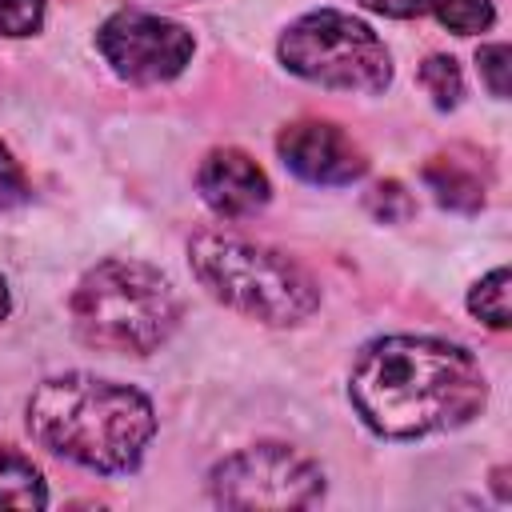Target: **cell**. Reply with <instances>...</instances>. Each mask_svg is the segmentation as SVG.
Returning a JSON list of instances; mask_svg holds the SVG:
<instances>
[{
  "mask_svg": "<svg viewBox=\"0 0 512 512\" xmlns=\"http://www.w3.org/2000/svg\"><path fill=\"white\" fill-rule=\"evenodd\" d=\"M424 184L444 208H456V212H476L484 204V188H488L484 164L468 148H452V152L432 156L424 164Z\"/></svg>",
  "mask_w": 512,
  "mask_h": 512,
  "instance_id": "obj_10",
  "label": "cell"
},
{
  "mask_svg": "<svg viewBox=\"0 0 512 512\" xmlns=\"http://www.w3.org/2000/svg\"><path fill=\"white\" fill-rule=\"evenodd\" d=\"M192 276L232 312L264 324H300L316 312V280L284 252L232 232H200L188 244Z\"/></svg>",
  "mask_w": 512,
  "mask_h": 512,
  "instance_id": "obj_4",
  "label": "cell"
},
{
  "mask_svg": "<svg viewBox=\"0 0 512 512\" xmlns=\"http://www.w3.org/2000/svg\"><path fill=\"white\" fill-rule=\"evenodd\" d=\"M348 396L360 420L388 440L468 424L488 400L480 360L436 336H380L352 364Z\"/></svg>",
  "mask_w": 512,
  "mask_h": 512,
  "instance_id": "obj_1",
  "label": "cell"
},
{
  "mask_svg": "<svg viewBox=\"0 0 512 512\" xmlns=\"http://www.w3.org/2000/svg\"><path fill=\"white\" fill-rule=\"evenodd\" d=\"M96 48L120 80L132 84H164L180 76L192 60V32L168 16L124 8L108 16L96 32Z\"/></svg>",
  "mask_w": 512,
  "mask_h": 512,
  "instance_id": "obj_7",
  "label": "cell"
},
{
  "mask_svg": "<svg viewBox=\"0 0 512 512\" xmlns=\"http://www.w3.org/2000/svg\"><path fill=\"white\" fill-rule=\"evenodd\" d=\"M508 60H512L508 44H484V48L476 52L480 76H484V84H488V92H492L496 100L508 96Z\"/></svg>",
  "mask_w": 512,
  "mask_h": 512,
  "instance_id": "obj_17",
  "label": "cell"
},
{
  "mask_svg": "<svg viewBox=\"0 0 512 512\" xmlns=\"http://www.w3.org/2000/svg\"><path fill=\"white\" fill-rule=\"evenodd\" d=\"M420 84L428 88V96H432L436 108H456L460 104L464 80H460V68H456L452 56H428L420 64Z\"/></svg>",
  "mask_w": 512,
  "mask_h": 512,
  "instance_id": "obj_14",
  "label": "cell"
},
{
  "mask_svg": "<svg viewBox=\"0 0 512 512\" xmlns=\"http://www.w3.org/2000/svg\"><path fill=\"white\" fill-rule=\"evenodd\" d=\"M276 52L292 76L336 92H384L392 80V56L384 40L364 20L336 8L292 20Z\"/></svg>",
  "mask_w": 512,
  "mask_h": 512,
  "instance_id": "obj_5",
  "label": "cell"
},
{
  "mask_svg": "<svg viewBox=\"0 0 512 512\" xmlns=\"http://www.w3.org/2000/svg\"><path fill=\"white\" fill-rule=\"evenodd\" d=\"M468 312L480 316L488 328H508L512 308H508V268H492L472 292H468Z\"/></svg>",
  "mask_w": 512,
  "mask_h": 512,
  "instance_id": "obj_13",
  "label": "cell"
},
{
  "mask_svg": "<svg viewBox=\"0 0 512 512\" xmlns=\"http://www.w3.org/2000/svg\"><path fill=\"white\" fill-rule=\"evenodd\" d=\"M32 196V188H28V176H24V168L12 160V152L0 144V212L4 208H16V204H24Z\"/></svg>",
  "mask_w": 512,
  "mask_h": 512,
  "instance_id": "obj_18",
  "label": "cell"
},
{
  "mask_svg": "<svg viewBox=\"0 0 512 512\" xmlns=\"http://www.w3.org/2000/svg\"><path fill=\"white\" fill-rule=\"evenodd\" d=\"M72 328L88 348L148 356L180 320V296L164 272L140 260H100L68 300Z\"/></svg>",
  "mask_w": 512,
  "mask_h": 512,
  "instance_id": "obj_3",
  "label": "cell"
},
{
  "mask_svg": "<svg viewBox=\"0 0 512 512\" xmlns=\"http://www.w3.org/2000/svg\"><path fill=\"white\" fill-rule=\"evenodd\" d=\"M276 152L284 168H292L308 184H352L368 172L364 152L352 144L348 132H340L328 120H296L276 136Z\"/></svg>",
  "mask_w": 512,
  "mask_h": 512,
  "instance_id": "obj_8",
  "label": "cell"
},
{
  "mask_svg": "<svg viewBox=\"0 0 512 512\" xmlns=\"http://www.w3.org/2000/svg\"><path fill=\"white\" fill-rule=\"evenodd\" d=\"M28 432L52 456L88 472L120 476L144 460V448L156 436V412L140 388L92 372H68L32 392Z\"/></svg>",
  "mask_w": 512,
  "mask_h": 512,
  "instance_id": "obj_2",
  "label": "cell"
},
{
  "mask_svg": "<svg viewBox=\"0 0 512 512\" xmlns=\"http://www.w3.org/2000/svg\"><path fill=\"white\" fill-rule=\"evenodd\" d=\"M368 212L384 224H396V220H408L412 216V196L404 192L400 180H380L372 192H368Z\"/></svg>",
  "mask_w": 512,
  "mask_h": 512,
  "instance_id": "obj_15",
  "label": "cell"
},
{
  "mask_svg": "<svg viewBox=\"0 0 512 512\" xmlns=\"http://www.w3.org/2000/svg\"><path fill=\"white\" fill-rule=\"evenodd\" d=\"M44 24V0H0V36H32Z\"/></svg>",
  "mask_w": 512,
  "mask_h": 512,
  "instance_id": "obj_16",
  "label": "cell"
},
{
  "mask_svg": "<svg viewBox=\"0 0 512 512\" xmlns=\"http://www.w3.org/2000/svg\"><path fill=\"white\" fill-rule=\"evenodd\" d=\"M364 8L380 12V16H392V20H412V16H424V0H360Z\"/></svg>",
  "mask_w": 512,
  "mask_h": 512,
  "instance_id": "obj_19",
  "label": "cell"
},
{
  "mask_svg": "<svg viewBox=\"0 0 512 512\" xmlns=\"http://www.w3.org/2000/svg\"><path fill=\"white\" fill-rule=\"evenodd\" d=\"M48 488L40 468L12 444L0 440V508H44Z\"/></svg>",
  "mask_w": 512,
  "mask_h": 512,
  "instance_id": "obj_11",
  "label": "cell"
},
{
  "mask_svg": "<svg viewBox=\"0 0 512 512\" xmlns=\"http://www.w3.org/2000/svg\"><path fill=\"white\" fill-rule=\"evenodd\" d=\"M208 488L224 508H308L324 496V472L304 452L264 440L224 456Z\"/></svg>",
  "mask_w": 512,
  "mask_h": 512,
  "instance_id": "obj_6",
  "label": "cell"
},
{
  "mask_svg": "<svg viewBox=\"0 0 512 512\" xmlns=\"http://www.w3.org/2000/svg\"><path fill=\"white\" fill-rule=\"evenodd\" d=\"M424 16H436L456 36H472V32L492 28L496 8L492 0H424Z\"/></svg>",
  "mask_w": 512,
  "mask_h": 512,
  "instance_id": "obj_12",
  "label": "cell"
},
{
  "mask_svg": "<svg viewBox=\"0 0 512 512\" xmlns=\"http://www.w3.org/2000/svg\"><path fill=\"white\" fill-rule=\"evenodd\" d=\"M196 188L204 196V204L224 216V220H240V216H252L268 204L272 196V184L264 176V168L240 152V148H216L204 156L200 172H196Z\"/></svg>",
  "mask_w": 512,
  "mask_h": 512,
  "instance_id": "obj_9",
  "label": "cell"
},
{
  "mask_svg": "<svg viewBox=\"0 0 512 512\" xmlns=\"http://www.w3.org/2000/svg\"><path fill=\"white\" fill-rule=\"evenodd\" d=\"M8 308H12V296H8V280L0 276V320L8 316Z\"/></svg>",
  "mask_w": 512,
  "mask_h": 512,
  "instance_id": "obj_20",
  "label": "cell"
}]
</instances>
